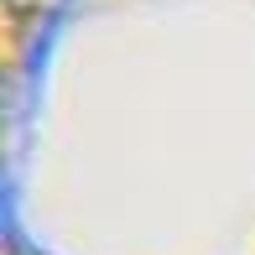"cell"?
I'll return each mask as SVG.
<instances>
[{"label": "cell", "mask_w": 255, "mask_h": 255, "mask_svg": "<svg viewBox=\"0 0 255 255\" xmlns=\"http://www.w3.org/2000/svg\"><path fill=\"white\" fill-rule=\"evenodd\" d=\"M5 255H26V250H16V245H5Z\"/></svg>", "instance_id": "3957f363"}, {"label": "cell", "mask_w": 255, "mask_h": 255, "mask_svg": "<svg viewBox=\"0 0 255 255\" xmlns=\"http://www.w3.org/2000/svg\"><path fill=\"white\" fill-rule=\"evenodd\" d=\"M68 0H0V26H5V57H21L42 37V26Z\"/></svg>", "instance_id": "7a4b0ae2"}, {"label": "cell", "mask_w": 255, "mask_h": 255, "mask_svg": "<svg viewBox=\"0 0 255 255\" xmlns=\"http://www.w3.org/2000/svg\"><path fill=\"white\" fill-rule=\"evenodd\" d=\"M5 245L255 255V0H68L5 57Z\"/></svg>", "instance_id": "6da1fadb"}]
</instances>
